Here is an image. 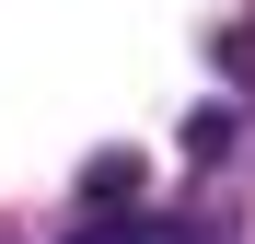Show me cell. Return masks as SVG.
<instances>
[{
	"label": "cell",
	"mask_w": 255,
	"mask_h": 244,
	"mask_svg": "<svg viewBox=\"0 0 255 244\" xmlns=\"http://www.w3.org/2000/svg\"><path fill=\"white\" fill-rule=\"evenodd\" d=\"M70 244H197L186 221H105V233H70Z\"/></svg>",
	"instance_id": "cell-1"
}]
</instances>
